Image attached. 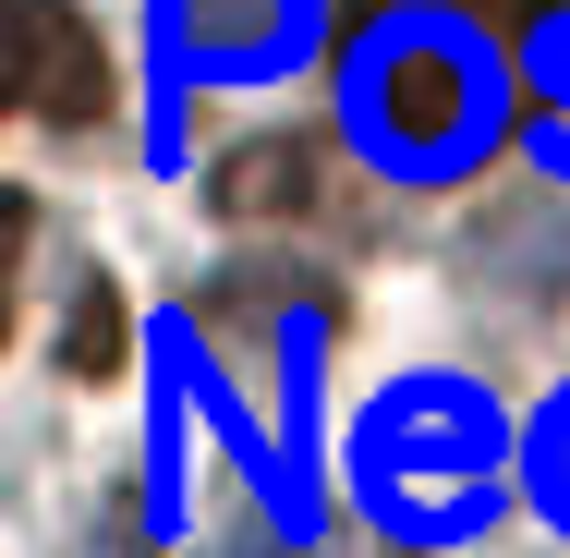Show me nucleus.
Here are the masks:
<instances>
[{"instance_id": "nucleus-1", "label": "nucleus", "mask_w": 570, "mask_h": 558, "mask_svg": "<svg viewBox=\"0 0 570 558\" xmlns=\"http://www.w3.org/2000/svg\"><path fill=\"white\" fill-rule=\"evenodd\" d=\"M341 121L401 183H450L510 134V74L473 12H376L341 49Z\"/></svg>"}, {"instance_id": "nucleus-2", "label": "nucleus", "mask_w": 570, "mask_h": 558, "mask_svg": "<svg viewBox=\"0 0 570 558\" xmlns=\"http://www.w3.org/2000/svg\"><path fill=\"white\" fill-rule=\"evenodd\" d=\"M498 401L485 389H461V376H401L376 413H364V438H352V498L389 522V535H473L485 522V498H498Z\"/></svg>"}, {"instance_id": "nucleus-3", "label": "nucleus", "mask_w": 570, "mask_h": 558, "mask_svg": "<svg viewBox=\"0 0 570 558\" xmlns=\"http://www.w3.org/2000/svg\"><path fill=\"white\" fill-rule=\"evenodd\" d=\"M146 12H158V61L207 86H267L316 49V0H146Z\"/></svg>"}, {"instance_id": "nucleus-4", "label": "nucleus", "mask_w": 570, "mask_h": 558, "mask_svg": "<svg viewBox=\"0 0 570 558\" xmlns=\"http://www.w3.org/2000/svg\"><path fill=\"white\" fill-rule=\"evenodd\" d=\"M0 61H12V110L73 134V121L110 110V61H98V25L73 0H0Z\"/></svg>"}, {"instance_id": "nucleus-5", "label": "nucleus", "mask_w": 570, "mask_h": 558, "mask_svg": "<svg viewBox=\"0 0 570 558\" xmlns=\"http://www.w3.org/2000/svg\"><path fill=\"white\" fill-rule=\"evenodd\" d=\"M316 146L304 134H267V146H243V158H219V207L230 219H304L316 207Z\"/></svg>"}, {"instance_id": "nucleus-6", "label": "nucleus", "mask_w": 570, "mask_h": 558, "mask_svg": "<svg viewBox=\"0 0 570 558\" xmlns=\"http://www.w3.org/2000/svg\"><path fill=\"white\" fill-rule=\"evenodd\" d=\"M534 498L570 522V389L547 401V425H534Z\"/></svg>"}, {"instance_id": "nucleus-7", "label": "nucleus", "mask_w": 570, "mask_h": 558, "mask_svg": "<svg viewBox=\"0 0 570 558\" xmlns=\"http://www.w3.org/2000/svg\"><path fill=\"white\" fill-rule=\"evenodd\" d=\"M73 304H86V316H73V364H110V352H121V292H110V280H86Z\"/></svg>"}, {"instance_id": "nucleus-8", "label": "nucleus", "mask_w": 570, "mask_h": 558, "mask_svg": "<svg viewBox=\"0 0 570 558\" xmlns=\"http://www.w3.org/2000/svg\"><path fill=\"white\" fill-rule=\"evenodd\" d=\"M547 98H559V121H547V158L570 170V25H547Z\"/></svg>"}, {"instance_id": "nucleus-9", "label": "nucleus", "mask_w": 570, "mask_h": 558, "mask_svg": "<svg viewBox=\"0 0 570 558\" xmlns=\"http://www.w3.org/2000/svg\"><path fill=\"white\" fill-rule=\"evenodd\" d=\"M352 12H364V25H376V12H413V0H352ZM461 12H473V25H522V12H534V0H461Z\"/></svg>"}, {"instance_id": "nucleus-10", "label": "nucleus", "mask_w": 570, "mask_h": 558, "mask_svg": "<svg viewBox=\"0 0 570 558\" xmlns=\"http://www.w3.org/2000/svg\"><path fill=\"white\" fill-rule=\"evenodd\" d=\"M219 558H304V547H219Z\"/></svg>"}]
</instances>
